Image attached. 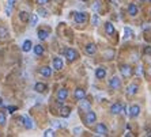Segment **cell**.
I'll list each match as a JSON object with an SVG mask.
<instances>
[{
	"label": "cell",
	"mask_w": 151,
	"mask_h": 137,
	"mask_svg": "<svg viewBox=\"0 0 151 137\" xmlns=\"http://www.w3.org/2000/svg\"><path fill=\"white\" fill-rule=\"evenodd\" d=\"M52 125H53V128H59V129H60V128H63V125L60 124V121H53Z\"/></svg>",
	"instance_id": "cell-36"
},
{
	"label": "cell",
	"mask_w": 151,
	"mask_h": 137,
	"mask_svg": "<svg viewBox=\"0 0 151 137\" xmlns=\"http://www.w3.org/2000/svg\"><path fill=\"white\" fill-rule=\"evenodd\" d=\"M64 54H65V57H67V60H68L69 62L75 61L76 58H78V52H76L75 49H71V48H68V49H65V52H64Z\"/></svg>",
	"instance_id": "cell-1"
},
{
	"label": "cell",
	"mask_w": 151,
	"mask_h": 137,
	"mask_svg": "<svg viewBox=\"0 0 151 137\" xmlns=\"http://www.w3.org/2000/svg\"><path fill=\"white\" fill-rule=\"evenodd\" d=\"M113 54H114L113 50H107V52H105V57H106V58H112Z\"/></svg>",
	"instance_id": "cell-35"
},
{
	"label": "cell",
	"mask_w": 151,
	"mask_h": 137,
	"mask_svg": "<svg viewBox=\"0 0 151 137\" xmlns=\"http://www.w3.org/2000/svg\"><path fill=\"white\" fill-rule=\"evenodd\" d=\"M120 71H121V75L124 76V77H129V76L132 75V68L129 67V65H123L121 68H120Z\"/></svg>",
	"instance_id": "cell-10"
},
{
	"label": "cell",
	"mask_w": 151,
	"mask_h": 137,
	"mask_svg": "<svg viewBox=\"0 0 151 137\" xmlns=\"http://www.w3.org/2000/svg\"><path fill=\"white\" fill-rule=\"evenodd\" d=\"M48 35H49V31L48 30H38V38L41 41H45L48 38Z\"/></svg>",
	"instance_id": "cell-24"
},
{
	"label": "cell",
	"mask_w": 151,
	"mask_h": 137,
	"mask_svg": "<svg viewBox=\"0 0 151 137\" xmlns=\"http://www.w3.org/2000/svg\"><path fill=\"white\" fill-rule=\"evenodd\" d=\"M144 53H147V54H151V46H147L144 49Z\"/></svg>",
	"instance_id": "cell-41"
},
{
	"label": "cell",
	"mask_w": 151,
	"mask_h": 137,
	"mask_svg": "<svg viewBox=\"0 0 151 137\" xmlns=\"http://www.w3.org/2000/svg\"><path fill=\"white\" fill-rule=\"evenodd\" d=\"M19 19H20L22 22H27V20H29V14L26 12V11H20V12H19Z\"/></svg>",
	"instance_id": "cell-28"
},
{
	"label": "cell",
	"mask_w": 151,
	"mask_h": 137,
	"mask_svg": "<svg viewBox=\"0 0 151 137\" xmlns=\"http://www.w3.org/2000/svg\"><path fill=\"white\" fill-rule=\"evenodd\" d=\"M101 8V4H100V1H95L94 4H93V10H94V11H98V10H100Z\"/></svg>",
	"instance_id": "cell-37"
},
{
	"label": "cell",
	"mask_w": 151,
	"mask_h": 137,
	"mask_svg": "<svg viewBox=\"0 0 151 137\" xmlns=\"http://www.w3.org/2000/svg\"><path fill=\"white\" fill-rule=\"evenodd\" d=\"M79 109L83 111H88V110H91V103L88 100H86V98H83V99L79 100Z\"/></svg>",
	"instance_id": "cell-5"
},
{
	"label": "cell",
	"mask_w": 151,
	"mask_h": 137,
	"mask_svg": "<svg viewBox=\"0 0 151 137\" xmlns=\"http://www.w3.org/2000/svg\"><path fill=\"white\" fill-rule=\"evenodd\" d=\"M97 52V46L94 44H87L86 45V53L87 54H94Z\"/></svg>",
	"instance_id": "cell-20"
},
{
	"label": "cell",
	"mask_w": 151,
	"mask_h": 137,
	"mask_svg": "<svg viewBox=\"0 0 151 137\" xmlns=\"http://www.w3.org/2000/svg\"><path fill=\"white\" fill-rule=\"evenodd\" d=\"M95 133H97L98 136H106L107 134V128L104 124H98L97 125V128H95Z\"/></svg>",
	"instance_id": "cell-8"
},
{
	"label": "cell",
	"mask_w": 151,
	"mask_h": 137,
	"mask_svg": "<svg viewBox=\"0 0 151 137\" xmlns=\"http://www.w3.org/2000/svg\"><path fill=\"white\" fill-rule=\"evenodd\" d=\"M150 14H151V11H150Z\"/></svg>",
	"instance_id": "cell-44"
},
{
	"label": "cell",
	"mask_w": 151,
	"mask_h": 137,
	"mask_svg": "<svg viewBox=\"0 0 151 137\" xmlns=\"http://www.w3.org/2000/svg\"><path fill=\"white\" fill-rule=\"evenodd\" d=\"M30 23H32V26H36L38 23V15L37 14H33L32 18H30Z\"/></svg>",
	"instance_id": "cell-31"
},
{
	"label": "cell",
	"mask_w": 151,
	"mask_h": 137,
	"mask_svg": "<svg viewBox=\"0 0 151 137\" xmlns=\"http://www.w3.org/2000/svg\"><path fill=\"white\" fill-rule=\"evenodd\" d=\"M40 73L44 76V77H49L52 75V68L49 67H42V68H40Z\"/></svg>",
	"instance_id": "cell-17"
},
{
	"label": "cell",
	"mask_w": 151,
	"mask_h": 137,
	"mask_svg": "<svg viewBox=\"0 0 151 137\" xmlns=\"http://www.w3.org/2000/svg\"><path fill=\"white\" fill-rule=\"evenodd\" d=\"M105 31H106L107 35H112V34H114V27H113V25H112L110 22H107L106 25H105Z\"/></svg>",
	"instance_id": "cell-23"
},
{
	"label": "cell",
	"mask_w": 151,
	"mask_h": 137,
	"mask_svg": "<svg viewBox=\"0 0 151 137\" xmlns=\"http://www.w3.org/2000/svg\"><path fill=\"white\" fill-rule=\"evenodd\" d=\"M139 114H140V107H139L138 105H132V106L129 107V113H128L129 117L135 118V117H138Z\"/></svg>",
	"instance_id": "cell-9"
},
{
	"label": "cell",
	"mask_w": 151,
	"mask_h": 137,
	"mask_svg": "<svg viewBox=\"0 0 151 137\" xmlns=\"http://www.w3.org/2000/svg\"><path fill=\"white\" fill-rule=\"evenodd\" d=\"M37 14L40 15V16H42V18H46V16H48V11H46L45 8H42V7H41V8H38Z\"/></svg>",
	"instance_id": "cell-30"
},
{
	"label": "cell",
	"mask_w": 151,
	"mask_h": 137,
	"mask_svg": "<svg viewBox=\"0 0 151 137\" xmlns=\"http://www.w3.org/2000/svg\"><path fill=\"white\" fill-rule=\"evenodd\" d=\"M110 111H112V114H120L123 111V105L121 103H114L113 106L110 107Z\"/></svg>",
	"instance_id": "cell-15"
},
{
	"label": "cell",
	"mask_w": 151,
	"mask_h": 137,
	"mask_svg": "<svg viewBox=\"0 0 151 137\" xmlns=\"http://www.w3.org/2000/svg\"><path fill=\"white\" fill-rule=\"evenodd\" d=\"M53 68L56 69V71H60V69L63 68V60H61L60 57L53 58Z\"/></svg>",
	"instance_id": "cell-13"
},
{
	"label": "cell",
	"mask_w": 151,
	"mask_h": 137,
	"mask_svg": "<svg viewBox=\"0 0 151 137\" xmlns=\"http://www.w3.org/2000/svg\"><path fill=\"white\" fill-rule=\"evenodd\" d=\"M74 20H75L76 23H84L86 20H87V14L84 12H76L75 15H74Z\"/></svg>",
	"instance_id": "cell-4"
},
{
	"label": "cell",
	"mask_w": 151,
	"mask_h": 137,
	"mask_svg": "<svg viewBox=\"0 0 151 137\" xmlns=\"http://www.w3.org/2000/svg\"><path fill=\"white\" fill-rule=\"evenodd\" d=\"M95 76H97V79H104L105 76H106V71L104 68H97L95 71Z\"/></svg>",
	"instance_id": "cell-21"
},
{
	"label": "cell",
	"mask_w": 151,
	"mask_h": 137,
	"mask_svg": "<svg viewBox=\"0 0 151 137\" xmlns=\"http://www.w3.org/2000/svg\"><path fill=\"white\" fill-rule=\"evenodd\" d=\"M74 96H75V99L80 100L83 98H86V91L83 90V88H76L75 92H74Z\"/></svg>",
	"instance_id": "cell-12"
},
{
	"label": "cell",
	"mask_w": 151,
	"mask_h": 137,
	"mask_svg": "<svg viewBox=\"0 0 151 137\" xmlns=\"http://www.w3.org/2000/svg\"><path fill=\"white\" fill-rule=\"evenodd\" d=\"M7 37H8V30L6 27L0 26V39H6Z\"/></svg>",
	"instance_id": "cell-25"
},
{
	"label": "cell",
	"mask_w": 151,
	"mask_h": 137,
	"mask_svg": "<svg viewBox=\"0 0 151 137\" xmlns=\"http://www.w3.org/2000/svg\"><path fill=\"white\" fill-rule=\"evenodd\" d=\"M142 73H143V67H142V65H139L138 68H136V75L140 76Z\"/></svg>",
	"instance_id": "cell-38"
},
{
	"label": "cell",
	"mask_w": 151,
	"mask_h": 137,
	"mask_svg": "<svg viewBox=\"0 0 151 137\" xmlns=\"http://www.w3.org/2000/svg\"><path fill=\"white\" fill-rule=\"evenodd\" d=\"M32 46H33L32 41H30V39H26L25 42H23V45H22V50L27 53V52H30V50H32Z\"/></svg>",
	"instance_id": "cell-19"
},
{
	"label": "cell",
	"mask_w": 151,
	"mask_h": 137,
	"mask_svg": "<svg viewBox=\"0 0 151 137\" xmlns=\"http://www.w3.org/2000/svg\"><path fill=\"white\" fill-rule=\"evenodd\" d=\"M6 114H4V111H0V125L3 126V125H6Z\"/></svg>",
	"instance_id": "cell-32"
},
{
	"label": "cell",
	"mask_w": 151,
	"mask_h": 137,
	"mask_svg": "<svg viewBox=\"0 0 151 137\" xmlns=\"http://www.w3.org/2000/svg\"><path fill=\"white\" fill-rule=\"evenodd\" d=\"M109 86L113 88V90H119V88L121 87V80L119 79V76H114V77H112V79H110V81H109Z\"/></svg>",
	"instance_id": "cell-7"
},
{
	"label": "cell",
	"mask_w": 151,
	"mask_h": 137,
	"mask_svg": "<svg viewBox=\"0 0 151 137\" xmlns=\"http://www.w3.org/2000/svg\"><path fill=\"white\" fill-rule=\"evenodd\" d=\"M150 1H151V0H150Z\"/></svg>",
	"instance_id": "cell-46"
},
{
	"label": "cell",
	"mask_w": 151,
	"mask_h": 137,
	"mask_svg": "<svg viewBox=\"0 0 151 137\" xmlns=\"http://www.w3.org/2000/svg\"><path fill=\"white\" fill-rule=\"evenodd\" d=\"M84 121H86V124H87V125H93L95 121H97V114H95L94 111H91V110H88L87 114H86Z\"/></svg>",
	"instance_id": "cell-3"
},
{
	"label": "cell",
	"mask_w": 151,
	"mask_h": 137,
	"mask_svg": "<svg viewBox=\"0 0 151 137\" xmlns=\"http://www.w3.org/2000/svg\"><path fill=\"white\" fill-rule=\"evenodd\" d=\"M19 121L22 122V125L25 126L26 129H33V128H34V124H33V121L30 119V117H27V115H22V117L19 118Z\"/></svg>",
	"instance_id": "cell-2"
},
{
	"label": "cell",
	"mask_w": 151,
	"mask_h": 137,
	"mask_svg": "<svg viewBox=\"0 0 151 137\" xmlns=\"http://www.w3.org/2000/svg\"><path fill=\"white\" fill-rule=\"evenodd\" d=\"M140 1H146V0H140Z\"/></svg>",
	"instance_id": "cell-43"
},
{
	"label": "cell",
	"mask_w": 151,
	"mask_h": 137,
	"mask_svg": "<svg viewBox=\"0 0 151 137\" xmlns=\"http://www.w3.org/2000/svg\"><path fill=\"white\" fill-rule=\"evenodd\" d=\"M98 23H100V16L97 14H93V16H91V25L98 26Z\"/></svg>",
	"instance_id": "cell-29"
},
{
	"label": "cell",
	"mask_w": 151,
	"mask_h": 137,
	"mask_svg": "<svg viewBox=\"0 0 151 137\" xmlns=\"http://www.w3.org/2000/svg\"><path fill=\"white\" fill-rule=\"evenodd\" d=\"M44 136L45 137H53L55 136V130H53V129H48V130L44 132Z\"/></svg>",
	"instance_id": "cell-33"
},
{
	"label": "cell",
	"mask_w": 151,
	"mask_h": 137,
	"mask_svg": "<svg viewBox=\"0 0 151 137\" xmlns=\"http://www.w3.org/2000/svg\"><path fill=\"white\" fill-rule=\"evenodd\" d=\"M34 53H36V56H42V53H44L42 45H36L34 46Z\"/></svg>",
	"instance_id": "cell-26"
},
{
	"label": "cell",
	"mask_w": 151,
	"mask_h": 137,
	"mask_svg": "<svg viewBox=\"0 0 151 137\" xmlns=\"http://www.w3.org/2000/svg\"><path fill=\"white\" fill-rule=\"evenodd\" d=\"M83 1H84V0H83Z\"/></svg>",
	"instance_id": "cell-45"
},
{
	"label": "cell",
	"mask_w": 151,
	"mask_h": 137,
	"mask_svg": "<svg viewBox=\"0 0 151 137\" xmlns=\"http://www.w3.org/2000/svg\"><path fill=\"white\" fill-rule=\"evenodd\" d=\"M69 114H71V109H69L68 106H61L60 107V115H61L63 118L69 117Z\"/></svg>",
	"instance_id": "cell-14"
},
{
	"label": "cell",
	"mask_w": 151,
	"mask_h": 137,
	"mask_svg": "<svg viewBox=\"0 0 151 137\" xmlns=\"http://www.w3.org/2000/svg\"><path fill=\"white\" fill-rule=\"evenodd\" d=\"M37 3L40 4V6H44V4L48 3V0H37Z\"/></svg>",
	"instance_id": "cell-40"
},
{
	"label": "cell",
	"mask_w": 151,
	"mask_h": 137,
	"mask_svg": "<svg viewBox=\"0 0 151 137\" xmlns=\"http://www.w3.org/2000/svg\"><path fill=\"white\" fill-rule=\"evenodd\" d=\"M138 7L135 6V4H129V6H128V14H129V15H131V16H136V15H138Z\"/></svg>",
	"instance_id": "cell-18"
},
{
	"label": "cell",
	"mask_w": 151,
	"mask_h": 137,
	"mask_svg": "<svg viewBox=\"0 0 151 137\" xmlns=\"http://www.w3.org/2000/svg\"><path fill=\"white\" fill-rule=\"evenodd\" d=\"M138 84H131V86H128L127 87V95H135V94L138 92Z\"/></svg>",
	"instance_id": "cell-16"
},
{
	"label": "cell",
	"mask_w": 151,
	"mask_h": 137,
	"mask_svg": "<svg viewBox=\"0 0 151 137\" xmlns=\"http://www.w3.org/2000/svg\"><path fill=\"white\" fill-rule=\"evenodd\" d=\"M14 6H15V0H8V1H7V4H6V15L7 16H11Z\"/></svg>",
	"instance_id": "cell-11"
},
{
	"label": "cell",
	"mask_w": 151,
	"mask_h": 137,
	"mask_svg": "<svg viewBox=\"0 0 151 137\" xmlns=\"http://www.w3.org/2000/svg\"><path fill=\"white\" fill-rule=\"evenodd\" d=\"M124 33H125L124 39H128V38H132L133 37V31H132V29H129V27H125V29H124Z\"/></svg>",
	"instance_id": "cell-27"
},
{
	"label": "cell",
	"mask_w": 151,
	"mask_h": 137,
	"mask_svg": "<svg viewBox=\"0 0 151 137\" xmlns=\"http://www.w3.org/2000/svg\"><path fill=\"white\" fill-rule=\"evenodd\" d=\"M113 4H120V0H110Z\"/></svg>",
	"instance_id": "cell-42"
},
{
	"label": "cell",
	"mask_w": 151,
	"mask_h": 137,
	"mask_svg": "<svg viewBox=\"0 0 151 137\" xmlns=\"http://www.w3.org/2000/svg\"><path fill=\"white\" fill-rule=\"evenodd\" d=\"M74 134H75V136H80V134H82V128H80V126L74 128Z\"/></svg>",
	"instance_id": "cell-34"
},
{
	"label": "cell",
	"mask_w": 151,
	"mask_h": 137,
	"mask_svg": "<svg viewBox=\"0 0 151 137\" xmlns=\"http://www.w3.org/2000/svg\"><path fill=\"white\" fill-rule=\"evenodd\" d=\"M67 96H68V90H65V88H60L59 91H57V100L61 103L63 100L67 99Z\"/></svg>",
	"instance_id": "cell-6"
},
{
	"label": "cell",
	"mask_w": 151,
	"mask_h": 137,
	"mask_svg": "<svg viewBox=\"0 0 151 137\" xmlns=\"http://www.w3.org/2000/svg\"><path fill=\"white\" fill-rule=\"evenodd\" d=\"M7 110H8L10 113H14V111H16V107L15 106H8L7 107Z\"/></svg>",
	"instance_id": "cell-39"
},
{
	"label": "cell",
	"mask_w": 151,
	"mask_h": 137,
	"mask_svg": "<svg viewBox=\"0 0 151 137\" xmlns=\"http://www.w3.org/2000/svg\"><path fill=\"white\" fill-rule=\"evenodd\" d=\"M34 90H36L37 92H44L45 90H46V84H45V83H36Z\"/></svg>",
	"instance_id": "cell-22"
}]
</instances>
